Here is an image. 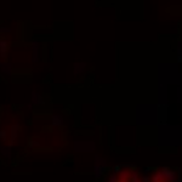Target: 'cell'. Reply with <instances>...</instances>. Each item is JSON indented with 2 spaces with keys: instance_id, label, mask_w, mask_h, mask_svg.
<instances>
[{
  "instance_id": "6da1fadb",
  "label": "cell",
  "mask_w": 182,
  "mask_h": 182,
  "mask_svg": "<svg viewBox=\"0 0 182 182\" xmlns=\"http://www.w3.org/2000/svg\"><path fill=\"white\" fill-rule=\"evenodd\" d=\"M7 52H9V44H7L6 39H1L0 40V56L5 59L7 56Z\"/></svg>"
},
{
  "instance_id": "7a4b0ae2",
  "label": "cell",
  "mask_w": 182,
  "mask_h": 182,
  "mask_svg": "<svg viewBox=\"0 0 182 182\" xmlns=\"http://www.w3.org/2000/svg\"><path fill=\"white\" fill-rule=\"evenodd\" d=\"M7 137V134H6V132L4 131V130H0V138H1V140H5Z\"/></svg>"
},
{
  "instance_id": "3957f363",
  "label": "cell",
  "mask_w": 182,
  "mask_h": 182,
  "mask_svg": "<svg viewBox=\"0 0 182 182\" xmlns=\"http://www.w3.org/2000/svg\"><path fill=\"white\" fill-rule=\"evenodd\" d=\"M6 30H9V29H6V28H4V27L1 28V32H6Z\"/></svg>"
}]
</instances>
